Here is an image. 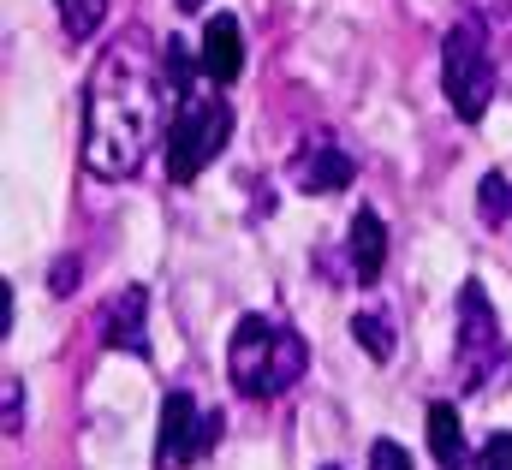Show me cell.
<instances>
[{"instance_id": "1", "label": "cell", "mask_w": 512, "mask_h": 470, "mask_svg": "<svg viewBox=\"0 0 512 470\" xmlns=\"http://www.w3.org/2000/svg\"><path fill=\"white\" fill-rule=\"evenodd\" d=\"M161 48L149 42V30H120L84 90V167L96 179H131L161 137Z\"/></svg>"}, {"instance_id": "2", "label": "cell", "mask_w": 512, "mask_h": 470, "mask_svg": "<svg viewBox=\"0 0 512 470\" xmlns=\"http://www.w3.org/2000/svg\"><path fill=\"white\" fill-rule=\"evenodd\" d=\"M227 369H233V387H239V393L274 399V393H286V387L310 369V346H304L292 328L268 322V316H245V322L233 328Z\"/></svg>"}, {"instance_id": "3", "label": "cell", "mask_w": 512, "mask_h": 470, "mask_svg": "<svg viewBox=\"0 0 512 470\" xmlns=\"http://www.w3.org/2000/svg\"><path fill=\"white\" fill-rule=\"evenodd\" d=\"M495 84H501L495 42H489L483 18L465 12V18L447 30V42H441V90H447L453 114L465 119V125H477V119L489 114V102H495Z\"/></svg>"}, {"instance_id": "4", "label": "cell", "mask_w": 512, "mask_h": 470, "mask_svg": "<svg viewBox=\"0 0 512 470\" xmlns=\"http://www.w3.org/2000/svg\"><path fill=\"white\" fill-rule=\"evenodd\" d=\"M233 137V108L221 96L209 102H185L179 114L167 119V179L173 185H191Z\"/></svg>"}, {"instance_id": "5", "label": "cell", "mask_w": 512, "mask_h": 470, "mask_svg": "<svg viewBox=\"0 0 512 470\" xmlns=\"http://www.w3.org/2000/svg\"><path fill=\"white\" fill-rule=\"evenodd\" d=\"M501 352H507V340H501V322L489 310V292L477 280H465V292H459V328H453V381H459V393H477L501 369Z\"/></svg>"}, {"instance_id": "6", "label": "cell", "mask_w": 512, "mask_h": 470, "mask_svg": "<svg viewBox=\"0 0 512 470\" xmlns=\"http://www.w3.org/2000/svg\"><path fill=\"white\" fill-rule=\"evenodd\" d=\"M215 435H221V417H203L191 393H167V405H161V435H155V470H185L191 459L209 453Z\"/></svg>"}, {"instance_id": "7", "label": "cell", "mask_w": 512, "mask_h": 470, "mask_svg": "<svg viewBox=\"0 0 512 470\" xmlns=\"http://www.w3.org/2000/svg\"><path fill=\"white\" fill-rule=\"evenodd\" d=\"M102 340L108 352H126V357H149V292L143 286H126L108 316H102Z\"/></svg>"}, {"instance_id": "8", "label": "cell", "mask_w": 512, "mask_h": 470, "mask_svg": "<svg viewBox=\"0 0 512 470\" xmlns=\"http://www.w3.org/2000/svg\"><path fill=\"white\" fill-rule=\"evenodd\" d=\"M197 66H203L209 84H233V78L245 72V36H239V18H233V12H215V18L203 24V54H197Z\"/></svg>"}, {"instance_id": "9", "label": "cell", "mask_w": 512, "mask_h": 470, "mask_svg": "<svg viewBox=\"0 0 512 470\" xmlns=\"http://www.w3.org/2000/svg\"><path fill=\"white\" fill-rule=\"evenodd\" d=\"M292 185L310 191V197H328V191H346L352 185V155L334 149V143H304L298 161H292Z\"/></svg>"}, {"instance_id": "10", "label": "cell", "mask_w": 512, "mask_h": 470, "mask_svg": "<svg viewBox=\"0 0 512 470\" xmlns=\"http://www.w3.org/2000/svg\"><path fill=\"white\" fill-rule=\"evenodd\" d=\"M346 262H352V274L370 286V280H382L387 268V227L376 209H358L352 215V233H346Z\"/></svg>"}, {"instance_id": "11", "label": "cell", "mask_w": 512, "mask_h": 470, "mask_svg": "<svg viewBox=\"0 0 512 470\" xmlns=\"http://www.w3.org/2000/svg\"><path fill=\"white\" fill-rule=\"evenodd\" d=\"M429 453H435V465L441 470L465 465V429H459V411H453L447 399L429 405Z\"/></svg>"}, {"instance_id": "12", "label": "cell", "mask_w": 512, "mask_h": 470, "mask_svg": "<svg viewBox=\"0 0 512 470\" xmlns=\"http://www.w3.org/2000/svg\"><path fill=\"white\" fill-rule=\"evenodd\" d=\"M203 66H191V54H185V42L179 36H167V48H161V84H167V102H191V78H197Z\"/></svg>"}, {"instance_id": "13", "label": "cell", "mask_w": 512, "mask_h": 470, "mask_svg": "<svg viewBox=\"0 0 512 470\" xmlns=\"http://www.w3.org/2000/svg\"><path fill=\"white\" fill-rule=\"evenodd\" d=\"M54 12H60L66 42H90L102 30V18H108V0H54Z\"/></svg>"}, {"instance_id": "14", "label": "cell", "mask_w": 512, "mask_h": 470, "mask_svg": "<svg viewBox=\"0 0 512 470\" xmlns=\"http://www.w3.org/2000/svg\"><path fill=\"white\" fill-rule=\"evenodd\" d=\"M477 215H483V227H501V221L512 215L507 173H489V179H483V191H477Z\"/></svg>"}, {"instance_id": "15", "label": "cell", "mask_w": 512, "mask_h": 470, "mask_svg": "<svg viewBox=\"0 0 512 470\" xmlns=\"http://www.w3.org/2000/svg\"><path fill=\"white\" fill-rule=\"evenodd\" d=\"M352 340L376 357V363L393 357V334H387V322H376V316H352Z\"/></svg>"}, {"instance_id": "16", "label": "cell", "mask_w": 512, "mask_h": 470, "mask_svg": "<svg viewBox=\"0 0 512 470\" xmlns=\"http://www.w3.org/2000/svg\"><path fill=\"white\" fill-rule=\"evenodd\" d=\"M477 470H512V429L489 435V447L477 453Z\"/></svg>"}, {"instance_id": "17", "label": "cell", "mask_w": 512, "mask_h": 470, "mask_svg": "<svg viewBox=\"0 0 512 470\" xmlns=\"http://www.w3.org/2000/svg\"><path fill=\"white\" fill-rule=\"evenodd\" d=\"M370 470H411V459H405L399 441H376V447H370Z\"/></svg>"}, {"instance_id": "18", "label": "cell", "mask_w": 512, "mask_h": 470, "mask_svg": "<svg viewBox=\"0 0 512 470\" xmlns=\"http://www.w3.org/2000/svg\"><path fill=\"white\" fill-rule=\"evenodd\" d=\"M18 393H24V387H18V381H6V429H18Z\"/></svg>"}, {"instance_id": "19", "label": "cell", "mask_w": 512, "mask_h": 470, "mask_svg": "<svg viewBox=\"0 0 512 470\" xmlns=\"http://www.w3.org/2000/svg\"><path fill=\"white\" fill-rule=\"evenodd\" d=\"M0 334H12V286H0Z\"/></svg>"}, {"instance_id": "20", "label": "cell", "mask_w": 512, "mask_h": 470, "mask_svg": "<svg viewBox=\"0 0 512 470\" xmlns=\"http://www.w3.org/2000/svg\"><path fill=\"white\" fill-rule=\"evenodd\" d=\"M203 6H209V0H179V12H203Z\"/></svg>"}, {"instance_id": "21", "label": "cell", "mask_w": 512, "mask_h": 470, "mask_svg": "<svg viewBox=\"0 0 512 470\" xmlns=\"http://www.w3.org/2000/svg\"><path fill=\"white\" fill-rule=\"evenodd\" d=\"M328 470H334V465H328Z\"/></svg>"}]
</instances>
